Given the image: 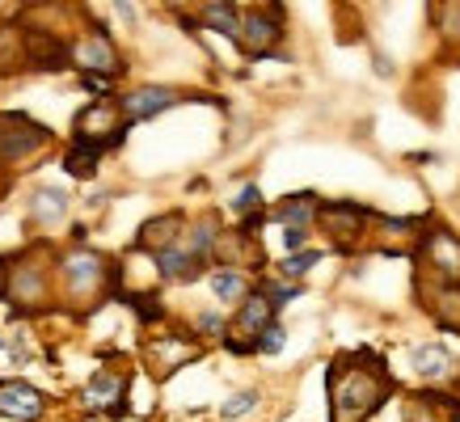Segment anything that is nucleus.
Masks as SVG:
<instances>
[{
  "instance_id": "1",
  "label": "nucleus",
  "mask_w": 460,
  "mask_h": 422,
  "mask_svg": "<svg viewBox=\"0 0 460 422\" xmlns=\"http://www.w3.org/2000/svg\"><path fill=\"white\" fill-rule=\"evenodd\" d=\"M393 393H397V380H393L389 355L376 347L338 351L325 367L330 422H372Z\"/></svg>"
},
{
  "instance_id": "2",
  "label": "nucleus",
  "mask_w": 460,
  "mask_h": 422,
  "mask_svg": "<svg viewBox=\"0 0 460 422\" xmlns=\"http://www.w3.org/2000/svg\"><path fill=\"white\" fill-rule=\"evenodd\" d=\"M56 275V304L64 309H98L102 300L123 292V262L93 245H64L51 258Z\"/></svg>"
},
{
  "instance_id": "3",
  "label": "nucleus",
  "mask_w": 460,
  "mask_h": 422,
  "mask_svg": "<svg viewBox=\"0 0 460 422\" xmlns=\"http://www.w3.org/2000/svg\"><path fill=\"white\" fill-rule=\"evenodd\" d=\"M51 258L56 250L47 241H30L17 253H0V300L13 309V317H34L56 304Z\"/></svg>"
},
{
  "instance_id": "4",
  "label": "nucleus",
  "mask_w": 460,
  "mask_h": 422,
  "mask_svg": "<svg viewBox=\"0 0 460 422\" xmlns=\"http://www.w3.org/2000/svg\"><path fill=\"white\" fill-rule=\"evenodd\" d=\"M84 22H89V30L68 39L72 68L81 72V76H106V81L119 84L127 76V59L119 51V42L106 30V22H98V17H84Z\"/></svg>"
},
{
  "instance_id": "5",
  "label": "nucleus",
  "mask_w": 460,
  "mask_h": 422,
  "mask_svg": "<svg viewBox=\"0 0 460 422\" xmlns=\"http://www.w3.org/2000/svg\"><path fill=\"white\" fill-rule=\"evenodd\" d=\"M56 144V131L26 110H0V169H22Z\"/></svg>"
},
{
  "instance_id": "6",
  "label": "nucleus",
  "mask_w": 460,
  "mask_h": 422,
  "mask_svg": "<svg viewBox=\"0 0 460 422\" xmlns=\"http://www.w3.org/2000/svg\"><path fill=\"white\" fill-rule=\"evenodd\" d=\"M288 34V9L283 4H253V9H241V39L237 47L245 51V59L262 64V59H279L288 64V51L279 42Z\"/></svg>"
},
{
  "instance_id": "7",
  "label": "nucleus",
  "mask_w": 460,
  "mask_h": 422,
  "mask_svg": "<svg viewBox=\"0 0 460 422\" xmlns=\"http://www.w3.org/2000/svg\"><path fill=\"white\" fill-rule=\"evenodd\" d=\"M203 351H208V347H203L190 330H173V325H165L161 334H153L140 347V359H144V367L153 372V380H169V376H178L186 364L203 359Z\"/></svg>"
},
{
  "instance_id": "8",
  "label": "nucleus",
  "mask_w": 460,
  "mask_h": 422,
  "mask_svg": "<svg viewBox=\"0 0 460 422\" xmlns=\"http://www.w3.org/2000/svg\"><path fill=\"white\" fill-rule=\"evenodd\" d=\"M372 220H376V211L367 207V203H355V198H321L313 228H321L338 250L350 253L363 241V228L372 224Z\"/></svg>"
},
{
  "instance_id": "9",
  "label": "nucleus",
  "mask_w": 460,
  "mask_h": 422,
  "mask_svg": "<svg viewBox=\"0 0 460 422\" xmlns=\"http://www.w3.org/2000/svg\"><path fill=\"white\" fill-rule=\"evenodd\" d=\"M81 409L93 418H127L131 414V376L119 367H102L81 384Z\"/></svg>"
},
{
  "instance_id": "10",
  "label": "nucleus",
  "mask_w": 460,
  "mask_h": 422,
  "mask_svg": "<svg viewBox=\"0 0 460 422\" xmlns=\"http://www.w3.org/2000/svg\"><path fill=\"white\" fill-rule=\"evenodd\" d=\"M181 101H211V98L208 93H186V89H178V84H136V89L119 93L114 106H119V114H123L127 127H136V123L156 119V114L173 110V106H181Z\"/></svg>"
},
{
  "instance_id": "11",
  "label": "nucleus",
  "mask_w": 460,
  "mask_h": 422,
  "mask_svg": "<svg viewBox=\"0 0 460 422\" xmlns=\"http://www.w3.org/2000/svg\"><path fill=\"white\" fill-rule=\"evenodd\" d=\"M131 136V127L123 123V114L114 106V98H102V101H84L76 119H72V140H93L102 144L106 153H119Z\"/></svg>"
},
{
  "instance_id": "12",
  "label": "nucleus",
  "mask_w": 460,
  "mask_h": 422,
  "mask_svg": "<svg viewBox=\"0 0 460 422\" xmlns=\"http://www.w3.org/2000/svg\"><path fill=\"white\" fill-rule=\"evenodd\" d=\"M419 262L427 275H439V279H460V237L452 233L447 224L431 220L422 228V241H419Z\"/></svg>"
},
{
  "instance_id": "13",
  "label": "nucleus",
  "mask_w": 460,
  "mask_h": 422,
  "mask_svg": "<svg viewBox=\"0 0 460 422\" xmlns=\"http://www.w3.org/2000/svg\"><path fill=\"white\" fill-rule=\"evenodd\" d=\"M51 397L22 376H0V418L4 422H42L51 414Z\"/></svg>"
},
{
  "instance_id": "14",
  "label": "nucleus",
  "mask_w": 460,
  "mask_h": 422,
  "mask_svg": "<svg viewBox=\"0 0 460 422\" xmlns=\"http://www.w3.org/2000/svg\"><path fill=\"white\" fill-rule=\"evenodd\" d=\"M211 267H237L245 270V275H262L266 270V250L262 241L253 237V233H245V228H224L220 241H216V253H211Z\"/></svg>"
},
{
  "instance_id": "15",
  "label": "nucleus",
  "mask_w": 460,
  "mask_h": 422,
  "mask_svg": "<svg viewBox=\"0 0 460 422\" xmlns=\"http://www.w3.org/2000/svg\"><path fill=\"white\" fill-rule=\"evenodd\" d=\"M186 211H178V207H169V211H153L148 220H144L140 228H136V237H131V250L127 253H161V250H169V245H178L181 241V233H186Z\"/></svg>"
},
{
  "instance_id": "16",
  "label": "nucleus",
  "mask_w": 460,
  "mask_h": 422,
  "mask_svg": "<svg viewBox=\"0 0 460 422\" xmlns=\"http://www.w3.org/2000/svg\"><path fill=\"white\" fill-rule=\"evenodd\" d=\"M68 39L47 26H26V72H68Z\"/></svg>"
},
{
  "instance_id": "17",
  "label": "nucleus",
  "mask_w": 460,
  "mask_h": 422,
  "mask_svg": "<svg viewBox=\"0 0 460 422\" xmlns=\"http://www.w3.org/2000/svg\"><path fill=\"white\" fill-rule=\"evenodd\" d=\"M419 295L435 321L460 334V279H439V275L419 270Z\"/></svg>"
},
{
  "instance_id": "18",
  "label": "nucleus",
  "mask_w": 460,
  "mask_h": 422,
  "mask_svg": "<svg viewBox=\"0 0 460 422\" xmlns=\"http://www.w3.org/2000/svg\"><path fill=\"white\" fill-rule=\"evenodd\" d=\"M68 215H72V195L64 186H39L30 195V228L56 233V228L68 224Z\"/></svg>"
},
{
  "instance_id": "19",
  "label": "nucleus",
  "mask_w": 460,
  "mask_h": 422,
  "mask_svg": "<svg viewBox=\"0 0 460 422\" xmlns=\"http://www.w3.org/2000/svg\"><path fill=\"white\" fill-rule=\"evenodd\" d=\"M405 422H460V397L439 389L405 393Z\"/></svg>"
},
{
  "instance_id": "20",
  "label": "nucleus",
  "mask_w": 460,
  "mask_h": 422,
  "mask_svg": "<svg viewBox=\"0 0 460 422\" xmlns=\"http://www.w3.org/2000/svg\"><path fill=\"white\" fill-rule=\"evenodd\" d=\"M275 321H279V312L270 309V300H266V295L253 287V292L237 304V312L228 317V334L241 338V342H253V338L262 334L266 325H275Z\"/></svg>"
},
{
  "instance_id": "21",
  "label": "nucleus",
  "mask_w": 460,
  "mask_h": 422,
  "mask_svg": "<svg viewBox=\"0 0 460 422\" xmlns=\"http://www.w3.org/2000/svg\"><path fill=\"white\" fill-rule=\"evenodd\" d=\"M224 233V220H220V211H203V215H190L186 220V233H181V250L186 253H195L203 267H211V253H216V241H220Z\"/></svg>"
},
{
  "instance_id": "22",
  "label": "nucleus",
  "mask_w": 460,
  "mask_h": 422,
  "mask_svg": "<svg viewBox=\"0 0 460 422\" xmlns=\"http://www.w3.org/2000/svg\"><path fill=\"white\" fill-rule=\"evenodd\" d=\"M321 207L317 190H296V195H283L275 207H266V224H283V228H313Z\"/></svg>"
},
{
  "instance_id": "23",
  "label": "nucleus",
  "mask_w": 460,
  "mask_h": 422,
  "mask_svg": "<svg viewBox=\"0 0 460 422\" xmlns=\"http://www.w3.org/2000/svg\"><path fill=\"white\" fill-rule=\"evenodd\" d=\"M153 267L161 275V283H199L211 267H203L195 253H186L181 245H169V250L153 253Z\"/></svg>"
},
{
  "instance_id": "24",
  "label": "nucleus",
  "mask_w": 460,
  "mask_h": 422,
  "mask_svg": "<svg viewBox=\"0 0 460 422\" xmlns=\"http://www.w3.org/2000/svg\"><path fill=\"white\" fill-rule=\"evenodd\" d=\"M106 156H111V153H106L102 144H93V140H68L64 156H59V165H64V173H68V178H76V182H93Z\"/></svg>"
},
{
  "instance_id": "25",
  "label": "nucleus",
  "mask_w": 460,
  "mask_h": 422,
  "mask_svg": "<svg viewBox=\"0 0 460 422\" xmlns=\"http://www.w3.org/2000/svg\"><path fill=\"white\" fill-rule=\"evenodd\" d=\"M195 26L216 30V34H224L228 42H237L241 39V4H233V0H208V4L195 9Z\"/></svg>"
},
{
  "instance_id": "26",
  "label": "nucleus",
  "mask_w": 460,
  "mask_h": 422,
  "mask_svg": "<svg viewBox=\"0 0 460 422\" xmlns=\"http://www.w3.org/2000/svg\"><path fill=\"white\" fill-rule=\"evenodd\" d=\"M203 279H208L211 295H216L220 304H233V309L253 292V275H245V270H237V267H211Z\"/></svg>"
},
{
  "instance_id": "27",
  "label": "nucleus",
  "mask_w": 460,
  "mask_h": 422,
  "mask_svg": "<svg viewBox=\"0 0 460 422\" xmlns=\"http://www.w3.org/2000/svg\"><path fill=\"white\" fill-rule=\"evenodd\" d=\"M26 72V26L9 17L0 22V76H17Z\"/></svg>"
},
{
  "instance_id": "28",
  "label": "nucleus",
  "mask_w": 460,
  "mask_h": 422,
  "mask_svg": "<svg viewBox=\"0 0 460 422\" xmlns=\"http://www.w3.org/2000/svg\"><path fill=\"white\" fill-rule=\"evenodd\" d=\"M410 364H414V372H419L427 384H435V380L447 376L452 355H447V347H439V342H419V347H410Z\"/></svg>"
},
{
  "instance_id": "29",
  "label": "nucleus",
  "mask_w": 460,
  "mask_h": 422,
  "mask_svg": "<svg viewBox=\"0 0 460 422\" xmlns=\"http://www.w3.org/2000/svg\"><path fill=\"white\" fill-rule=\"evenodd\" d=\"M253 287L270 300V309H275V312H283L292 300H300V295H305V283H288V279H275V275H258V279H253Z\"/></svg>"
},
{
  "instance_id": "30",
  "label": "nucleus",
  "mask_w": 460,
  "mask_h": 422,
  "mask_svg": "<svg viewBox=\"0 0 460 422\" xmlns=\"http://www.w3.org/2000/svg\"><path fill=\"white\" fill-rule=\"evenodd\" d=\"M258 406H262V393H258V389H241V393H233V397H228V401L220 406V422H241V418H250Z\"/></svg>"
},
{
  "instance_id": "31",
  "label": "nucleus",
  "mask_w": 460,
  "mask_h": 422,
  "mask_svg": "<svg viewBox=\"0 0 460 422\" xmlns=\"http://www.w3.org/2000/svg\"><path fill=\"white\" fill-rule=\"evenodd\" d=\"M321 258H325V250H300V253H283L279 258V279H300V275H308V270L317 267Z\"/></svg>"
},
{
  "instance_id": "32",
  "label": "nucleus",
  "mask_w": 460,
  "mask_h": 422,
  "mask_svg": "<svg viewBox=\"0 0 460 422\" xmlns=\"http://www.w3.org/2000/svg\"><path fill=\"white\" fill-rule=\"evenodd\" d=\"M228 211L237 215V220H250V215H258V211H266V198H262V186L258 182H245L237 190V198L228 203Z\"/></svg>"
},
{
  "instance_id": "33",
  "label": "nucleus",
  "mask_w": 460,
  "mask_h": 422,
  "mask_svg": "<svg viewBox=\"0 0 460 422\" xmlns=\"http://www.w3.org/2000/svg\"><path fill=\"white\" fill-rule=\"evenodd\" d=\"M190 334H195L199 342H208V338H216V342H220V338L228 334V317H224V312H216V309H199L195 312V325H190Z\"/></svg>"
},
{
  "instance_id": "34",
  "label": "nucleus",
  "mask_w": 460,
  "mask_h": 422,
  "mask_svg": "<svg viewBox=\"0 0 460 422\" xmlns=\"http://www.w3.org/2000/svg\"><path fill=\"white\" fill-rule=\"evenodd\" d=\"M431 22L447 42H460V4H431Z\"/></svg>"
},
{
  "instance_id": "35",
  "label": "nucleus",
  "mask_w": 460,
  "mask_h": 422,
  "mask_svg": "<svg viewBox=\"0 0 460 422\" xmlns=\"http://www.w3.org/2000/svg\"><path fill=\"white\" fill-rule=\"evenodd\" d=\"M283 347H288V330H283V321L266 325L262 334L253 338V355H279Z\"/></svg>"
},
{
  "instance_id": "36",
  "label": "nucleus",
  "mask_w": 460,
  "mask_h": 422,
  "mask_svg": "<svg viewBox=\"0 0 460 422\" xmlns=\"http://www.w3.org/2000/svg\"><path fill=\"white\" fill-rule=\"evenodd\" d=\"M313 237V228H283V253H300Z\"/></svg>"
},
{
  "instance_id": "37",
  "label": "nucleus",
  "mask_w": 460,
  "mask_h": 422,
  "mask_svg": "<svg viewBox=\"0 0 460 422\" xmlns=\"http://www.w3.org/2000/svg\"><path fill=\"white\" fill-rule=\"evenodd\" d=\"M9 190H13V178H9V169H0V198L9 195Z\"/></svg>"
},
{
  "instance_id": "38",
  "label": "nucleus",
  "mask_w": 460,
  "mask_h": 422,
  "mask_svg": "<svg viewBox=\"0 0 460 422\" xmlns=\"http://www.w3.org/2000/svg\"><path fill=\"white\" fill-rule=\"evenodd\" d=\"M4 347H9V342H4V334H0V351H4Z\"/></svg>"
}]
</instances>
